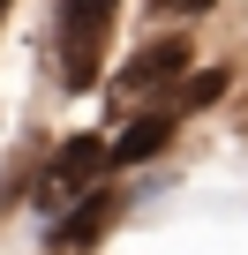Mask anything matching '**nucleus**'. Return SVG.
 Returning a JSON list of instances; mask_svg holds the SVG:
<instances>
[{
    "instance_id": "4",
    "label": "nucleus",
    "mask_w": 248,
    "mask_h": 255,
    "mask_svg": "<svg viewBox=\"0 0 248 255\" xmlns=\"http://www.w3.org/2000/svg\"><path fill=\"white\" fill-rule=\"evenodd\" d=\"M173 128H181V113L173 105H158V113H136L120 135H105V165H151L166 143H173Z\"/></svg>"
},
{
    "instance_id": "3",
    "label": "nucleus",
    "mask_w": 248,
    "mask_h": 255,
    "mask_svg": "<svg viewBox=\"0 0 248 255\" xmlns=\"http://www.w3.org/2000/svg\"><path fill=\"white\" fill-rule=\"evenodd\" d=\"M136 203V188H90L75 210H60L53 218V248H90V240H105V225Z\"/></svg>"
},
{
    "instance_id": "7",
    "label": "nucleus",
    "mask_w": 248,
    "mask_h": 255,
    "mask_svg": "<svg viewBox=\"0 0 248 255\" xmlns=\"http://www.w3.org/2000/svg\"><path fill=\"white\" fill-rule=\"evenodd\" d=\"M218 0H151V15H211Z\"/></svg>"
},
{
    "instance_id": "5",
    "label": "nucleus",
    "mask_w": 248,
    "mask_h": 255,
    "mask_svg": "<svg viewBox=\"0 0 248 255\" xmlns=\"http://www.w3.org/2000/svg\"><path fill=\"white\" fill-rule=\"evenodd\" d=\"M166 75H188V38H181V30H166V38H151V45L128 53V68H120V98H128V90H158Z\"/></svg>"
},
{
    "instance_id": "2",
    "label": "nucleus",
    "mask_w": 248,
    "mask_h": 255,
    "mask_svg": "<svg viewBox=\"0 0 248 255\" xmlns=\"http://www.w3.org/2000/svg\"><path fill=\"white\" fill-rule=\"evenodd\" d=\"M98 165H105V135H68L45 165H38V180H30V195H38V210H75L83 195H90V180H98Z\"/></svg>"
},
{
    "instance_id": "6",
    "label": "nucleus",
    "mask_w": 248,
    "mask_h": 255,
    "mask_svg": "<svg viewBox=\"0 0 248 255\" xmlns=\"http://www.w3.org/2000/svg\"><path fill=\"white\" fill-rule=\"evenodd\" d=\"M211 98H226V68H203L196 83H181V98H173V113H196V105H211Z\"/></svg>"
},
{
    "instance_id": "1",
    "label": "nucleus",
    "mask_w": 248,
    "mask_h": 255,
    "mask_svg": "<svg viewBox=\"0 0 248 255\" xmlns=\"http://www.w3.org/2000/svg\"><path fill=\"white\" fill-rule=\"evenodd\" d=\"M53 53H60V83L68 90H90L105 75V45H113V23H120V0H60L53 8Z\"/></svg>"
}]
</instances>
